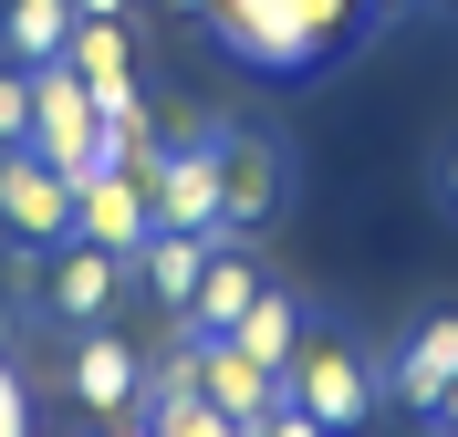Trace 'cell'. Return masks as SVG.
<instances>
[{"label": "cell", "instance_id": "cell-21", "mask_svg": "<svg viewBox=\"0 0 458 437\" xmlns=\"http://www.w3.org/2000/svg\"><path fill=\"white\" fill-rule=\"evenodd\" d=\"M73 11H84V21H125V0H73Z\"/></svg>", "mask_w": 458, "mask_h": 437}, {"label": "cell", "instance_id": "cell-6", "mask_svg": "<svg viewBox=\"0 0 458 437\" xmlns=\"http://www.w3.org/2000/svg\"><path fill=\"white\" fill-rule=\"evenodd\" d=\"M114 291H125V250H105V240H53L42 302H53L73 333H84V323H114Z\"/></svg>", "mask_w": 458, "mask_h": 437}, {"label": "cell", "instance_id": "cell-14", "mask_svg": "<svg viewBox=\"0 0 458 437\" xmlns=\"http://www.w3.org/2000/svg\"><path fill=\"white\" fill-rule=\"evenodd\" d=\"M229 344L250 354V365H271V375H282V365H292V344H302V302L260 282V291H250V313L229 323Z\"/></svg>", "mask_w": 458, "mask_h": 437}, {"label": "cell", "instance_id": "cell-7", "mask_svg": "<svg viewBox=\"0 0 458 437\" xmlns=\"http://www.w3.org/2000/svg\"><path fill=\"white\" fill-rule=\"evenodd\" d=\"M73 407H94V416H125L146 396V365H136V344H125V333H105V323H84V333H73Z\"/></svg>", "mask_w": 458, "mask_h": 437}, {"label": "cell", "instance_id": "cell-3", "mask_svg": "<svg viewBox=\"0 0 458 437\" xmlns=\"http://www.w3.org/2000/svg\"><path fill=\"white\" fill-rule=\"evenodd\" d=\"M0 230L21 240V250L73 240V177L53 156H31V146H0Z\"/></svg>", "mask_w": 458, "mask_h": 437}, {"label": "cell", "instance_id": "cell-11", "mask_svg": "<svg viewBox=\"0 0 458 437\" xmlns=\"http://www.w3.org/2000/svg\"><path fill=\"white\" fill-rule=\"evenodd\" d=\"M208 250H219V240H199V230H146L136 250H125V282H146L167 313H188V291H199Z\"/></svg>", "mask_w": 458, "mask_h": 437}, {"label": "cell", "instance_id": "cell-25", "mask_svg": "<svg viewBox=\"0 0 458 437\" xmlns=\"http://www.w3.org/2000/svg\"><path fill=\"white\" fill-rule=\"evenodd\" d=\"M114 437H157V427H114Z\"/></svg>", "mask_w": 458, "mask_h": 437}, {"label": "cell", "instance_id": "cell-15", "mask_svg": "<svg viewBox=\"0 0 458 437\" xmlns=\"http://www.w3.org/2000/svg\"><path fill=\"white\" fill-rule=\"evenodd\" d=\"M63 63L84 73V94H125V84H136V42H125V21H73Z\"/></svg>", "mask_w": 458, "mask_h": 437}, {"label": "cell", "instance_id": "cell-2", "mask_svg": "<svg viewBox=\"0 0 458 437\" xmlns=\"http://www.w3.org/2000/svg\"><path fill=\"white\" fill-rule=\"evenodd\" d=\"M31 156H53L63 177H94L105 167V115H94V94H84V73L73 63H42L31 73Z\"/></svg>", "mask_w": 458, "mask_h": 437}, {"label": "cell", "instance_id": "cell-8", "mask_svg": "<svg viewBox=\"0 0 458 437\" xmlns=\"http://www.w3.org/2000/svg\"><path fill=\"white\" fill-rule=\"evenodd\" d=\"M188 354H199V396H208L219 416H240V427H260V416L282 407V375H271V365H250V354L229 344V333H199Z\"/></svg>", "mask_w": 458, "mask_h": 437}, {"label": "cell", "instance_id": "cell-16", "mask_svg": "<svg viewBox=\"0 0 458 437\" xmlns=\"http://www.w3.org/2000/svg\"><path fill=\"white\" fill-rule=\"evenodd\" d=\"M146 427L157 437H250L240 416H219L199 385H146Z\"/></svg>", "mask_w": 458, "mask_h": 437}, {"label": "cell", "instance_id": "cell-18", "mask_svg": "<svg viewBox=\"0 0 458 437\" xmlns=\"http://www.w3.org/2000/svg\"><path fill=\"white\" fill-rule=\"evenodd\" d=\"M0 437H31V385L11 375V354H0Z\"/></svg>", "mask_w": 458, "mask_h": 437}, {"label": "cell", "instance_id": "cell-5", "mask_svg": "<svg viewBox=\"0 0 458 437\" xmlns=\"http://www.w3.org/2000/svg\"><path fill=\"white\" fill-rule=\"evenodd\" d=\"M157 230V208H146V177L125 156H105L94 177H73V240H105V250H136Z\"/></svg>", "mask_w": 458, "mask_h": 437}, {"label": "cell", "instance_id": "cell-1", "mask_svg": "<svg viewBox=\"0 0 458 437\" xmlns=\"http://www.w3.org/2000/svg\"><path fill=\"white\" fill-rule=\"evenodd\" d=\"M282 396L313 416L323 437H354V427L375 416V396H386V375H375L354 344H334V333H302V344H292V365H282Z\"/></svg>", "mask_w": 458, "mask_h": 437}, {"label": "cell", "instance_id": "cell-10", "mask_svg": "<svg viewBox=\"0 0 458 437\" xmlns=\"http://www.w3.org/2000/svg\"><path fill=\"white\" fill-rule=\"evenodd\" d=\"M271 208H282V146L219 125V219H229V230H260Z\"/></svg>", "mask_w": 458, "mask_h": 437}, {"label": "cell", "instance_id": "cell-4", "mask_svg": "<svg viewBox=\"0 0 458 437\" xmlns=\"http://www.w3.org/2000/svg\"><path fill=\"white\" fill-rule=\"evenodd\" d=\"M146 208H157V230L229 240V219H219V136L167 146V156H157V177H146Z\"/></svg>", "mask_w": 458, "mask_h": 437}, {"label": "cell", "instance_id": "cell-23", "mask_svg": "<svg viewBox=\"0 0 458 437\" xmlns=\"http://www.w3.org/2000/svg\"><path fill=\"white\" fill-rule=\"evenodd\" d=\"M437 427H448V437H458V375H448V396H437Z\"/></svg>", "mask_w": 458, "mask_h": 437}, {"label": "cell", "instance_id": "cell-26", "mask_svg": "<svg viewBox=\"0 0 458 437\" xmlns=\"http://www.w3.org/2000/svg\"><path fill=\"white\" fill-rule=\"evenodd\" d=\"M177 11H199V0H177Z\"/></svg>", "mask_w": 458, "mask_h": 437}, {"label": "cell", "instance_id": "cell-12", "mask_svg": "<svg viewBox=\"0 0 458 437\" xmlns=\"http://www.w3.org/2000/svg\"><path fill=\"white\" fill-rule=\"evenodd\" d=\"M250 291H260V271L219 240V250H208V271H199V291H188V313H177V344H199V333H229V323L250 313Z\"/></svg>", "mask_w": 458, "mask_h": 437}, {"label": "cell", "instance_id": "cell-17", "mask_svg": "<svg viewBox=\"0 0 458 437\" xmlns=\"http://www.w3.org/2000/svg\"><path fill=\"white\" fill-rule=\"evenodd\" d=\"M31 136V63H0V146Z\"/></svg>", "mask_w": 458, "mask_h": 437}, {"label": "cell", "instance_id": "cell-20", "mask_svg": "<svg viewBox=\"0 0 458 437\" xmlns=\"http://www.w3.org/2000/svg\"><path fill=\"white\" fill-rule=\"evenodd\" d=\"M437 198L458 208V146H448V156H437Z\"/></svg>", "mask_w": 458, "mask_h": 437}, {"label": "cell", "instance_id": "cell-19", "mask_svg": "<svg viewBox=\"0 0 458 437\" xmlns=\"http://www.w3.org/2000/svg\"><path fill=\"white\" fill-rule=\"evenodd\" d=\"M250 437H323V427H313V416H302V407H292V396H282V407L260 416V427H250Z\"/></svg>", "mask_w": 458, "mask_h": 437}, {"label": "cell", "instance_id": "cell-24", "mask_svg": "<svg viewBox=\"0 0 458 437\" xmlns=\"http://www.w3.org/2000/svg\"><path fill=\"white\" fill-rule=\"evenodd\" d=\"M0 354H11V302H0Z\"/></svg>", "mask_w": 458, "mask_h": 437}, {"label": "cell", "instance_id": "cell-22", "mask_svg": "<svg viewBox=\"0 0 458 437\" xmlns=\"http://www.w3.org/2000/svg\"><path fill=\"white\" fill-rule=\"evenodd\" d=\"M292 11H302V21H313V31H323V21H334V11H344V0H292Z\"/></svg>", "mask_w": 458, "mask_h": 437}, {"label": "cell", "instance_id": "cell-9", "mask_svg": "<svg viewBox=\"0 0 458 437\" xmlns=\"http://www.w3.org/2000/svg\"><path fill=\"white\" fill-rule=\"evenodd\" d=\"M448 375H458V313H428V323L396 344V365H386V396H396L406 416H437Z\"/></svg>", "mask_w": 458, "mask_h": 437}, {"label": "cell", "instance_id": "cell-13", "mask_svg": "<svg viewBox=\"0 0 458 437\" xmlns=\"http://www.w3.org/2000/svg\"><path fill=\"white\" fill-rule=\"evenodd\" d=\"M73 21H84L73 0H11V11H0V53L42 73V63H63V42H73Z\"/></svg>", "mask_w": 458, "mask_h": 437}]
</instances>
